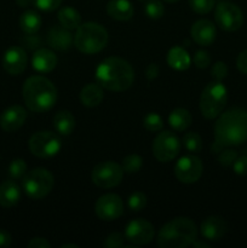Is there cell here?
Returning <instances> with one entry per match:
<instances>
[{
	"label": "cell",
	"mask_w": 247,
	"mask_h": 248,
	"mask_svg": "<svg viewBox=\"0 0 247 248\" xmlns=\"http://www.w3.org/2000/svg\"><path fill=\"white\" fill-rule=\"evenodd\" d=\"M215 140L223 147H236L247 140V111L230 108L218 116L215 124Z\"/></svg>",
	"instance_id": "1"
},
{
	"label": "cell",
	"mask_w": 247,
	"mask_h": 248,
	"mask_svg": "<svg viewBox=\"0 0 247 248\" xmlns=\"http://www.w3.org/2000/svg\"><path fill=\"white\" fill-rule=\"evenodd\" d=\"M96 80L103 89L123 92L130 89L135 80L132 65L120 57H108L96 69Z\"/></svg>",
	"instance_id": "2"
},
{
	"label": "cell",
	"mask_w": 247,
	"mask_h": 248,
	"mask_svg": "<svg viewBox=\"0 0 247 248\" xmlns=\"http://www.w3.org/2000/svg\"><path fill=\"white\" fill-rule=\"evenodd\" d=\"M23 99L29 110L44 113L55 106L57 101V89L47 78L34 75L24 81Z\"/></svg>",
	"instance_id": "3"
},
{
	"label": "cell",
	"mask_w": 247,
	"mask_h": 248,
	"mask_svg": "<svg viewBox=\"0 0 247 248\" xmlns=\"http://www.w3.org/2000/svg\"><path fill=\"white\" fill-rule=\"evenodd\" d=\"M198 237L195 223L186 217L170 220L157 234V246L161 248H185L191 246Z\"/></svg>",
	"instance_id": "4"
},
{
	"label": "cell",
	"mask_w": 247,
	"mask_h": 248,
	"mask_svg": "<svg viewBox=\"0 0 247 248\" xmlns=\"http://www.w3.org/2000/svg\"><path fill=\"white\" fill-rule=\"evenodd\" d=\"M108 31L96 22H86L80 24L74 35V45L85 55L101 52L108 44Z\"/></svg>",
	"instance_id": "5"
},
{
	"label": "cell",
	"mask_w": 247,
	"mask_h": 248,
	"mask_svg": "<svg viewBox=\"0 0 247 248\" xmlns=\"http://www.w3.org/2000/svg\"><path fill=\"white\" fill-rule=\"evenodd\" d=\"M228 101L227 87L222 81H212L200 96V110L206 119H216L223 113Z\"/></svg>",
	"instance_id": "6"
},
{
	"label": "cell",
	"mask_w": 247,
	"mask_h": 248,
	"mask_svg": "<svg viewBox=\"0 0 247 248\" xmlns=\"http://www.w3.org/2000/svg\"><path fill=\"white\" fill-rule=\"evenodd\" d=\"M55 186V178L48 170L38 167L27 172L22 178V188L31 200H40L45 198Z\"/></svg>",
	"instance_id": "7"
},
{
	"label": "cell",
	"mask_w": 247,
	"mask_h": 248,
	"mask_svg": "<svg viewBox=\"0 0 247 248\" xmlns=\"http://www.w3.org/2000/svg\"><path fill=\"white\" fill-rule=\"evenodd\" d=\"M28 147L34 156L47 159L60 153L62 148V140L57 133L51 131H39L31 136L28 142Z\"/></svg>",
	"instance_id": "8"
},
{
	"label": "cell",
	"mask_w": 247,
	"mask_h": 248,
	"mask_svg": "<svg viewBox=\"0 0 247 248\" xmlns=\"http://www.w3.org/2000/svg\"><path fill=\"white\" fill-rule=\"evenodd\" d=\"M153 155L160 162H170L178 156L181 152V140L171 131H162L155 137L152 145Z\"/></svg>",
	"instance_id": "9"
},
{
	"label": "cell",
	"mask_w": 247,
	"mask_h": 248,
	"mask_svg": "<svg viewBox=\"0 0 247 248\" xmlns=\"http://www.w3.org/2000/svg\"><path fill=\"white\" fill-rule=\"evenodd\" d=\"M124 170L121 165L114 161H103L93 167L91 179L94 186L102 189H110L119 186L123 181Z\"/></svg>",
	"instance_id": "10"
},
{
	"label": "cell",
	"mask_w": 247,
	"mask_h": 248,
	"mask_svg": "<svg viewBox=\"0 0 247 248\" xmlns=\"http://www.w3.org/2000/svg\"><path fill=\"white\" fill-rule=\"evenodd\" d=\"M215 18L218 26L227 31H237L244 23V15L240 7L228 1H222L217 5Z\"/></svg>",
	"instance_id": "11"
},
{
	"label": "cell",
	"mask_w": 247,
	"mask_h": 248,
	"mask_svg": "<svg viewBox=\"0 0 247 248\" xmlns=\"http://www.w3.org/2000/svg\"><path fill=\"white\" fill-rule=\"evenodd\" d=\"M202 161L195 155H184L174 166V176L184 184L195 183L202 176Z\"/></svg>",
	"instance_id": "12"
},
{
	"label": "cell",
	"mask_w": 247,
	"mask_h": 248,
	"mask_svg": "<svg viewBox=\"0 0 247 248\" xmlns=\"http://www.w3.org/2000/svg\"><path fill=\"white\" fill-rule=\"evenodd\" d=\"M94 212L101 220L113 222L124 213V202L116 194H104L96 201Z\"/></svg>",
	"instance_id": "13"
},
{
	"label": "cell",
	"mask_w": 247,
	"mask_h": 248,
	"mask_svg": "<svg viewBox=\"0 0 247 248\" xmlns=\"http://www.w3.org/2000/svg\"><path fill=\"white\" fill-rule=\"evenodd\" d=\"M155 230L152 223L148 220L137 218L131 220L125 229V237L133 246L148 245L154 239Z\"/></svg>",
	"instance_id": "14"
},
{
	"label": "cell",
	"mask_w": 247,
	"mask_h": 248,
	"mask_svg": "<svg viewBox=\"0 0 247 248\" xmlns=\"http://www.w3.org/2000/svg\"><path fill=\"white\" fill-rule=\"evenodd\" d=\"M28 63V57H27L26 51L19 46H12L2 57V67L9 74L19 75L24 72Z\"/></svg>",
	"instance_id": "15"
},
{
	"label": "cell",
	"mask_w": 247,
	"mask_h": 248,
	"mask_svg": "<svg viewBox=\"0 0 247 248\" xmlns=\"http://www.w3.org/2000/svg\"><path fill=\"white\" fill-rule=\"evenodd\" d=\"M27 111L22 106H11L0 115V127L6 132L19 130L26 123Z\"/></svg>",
	"instance_id": "16"
},
{
	"label": "cell",
	"mask_w": 247,
	"mask_h": 248,
	"mask_svg": "<svg viewBox=\"0 0 247 248\" xmlns=\"http://www.w3.org/2000/svg\"><path fill=\"white\" fill-rule=\"evenodd\" d=\"M190 35L198 45L208 46L215 41L217 29L208 19H199L191 26Z\"/></svg>",
	"instance_id": "17"
},
{
	"label": "cell",
	"mask_w": 247,
	"mask_h": 248,
	"mask_svg": "<svg viewBox=\"0 0 247 248\" xmlns=\"http://www.w3.org/2000/svg\"><path fill=\"white\" fill-rule=\"evenodd\" d=\"M200 232L201 235L208 241H218L227 232V223L222 217L211 216L201 223Z\"/></svg>",
	"instance_id": "18"
},
{
	"label": "cell",
	"mask_w": 247,
	"mask_h": 248,
	"mask_svg": "<svg viewBox=\"0 0 247 248\" xmlns=\"http://www.w3.org/2000/svg\"><path fill=\"white\" fill-rule=\"evenodd\" d=\"M74 38L70 34L69 29L63 26H53L48 31L47 43L52 48L58 51H65L72 46Z\"/></svg>",
	"instance_id": "19"
},
{
	"label": "cell",
	"mask_w": 247,
	"mask_h": 248,
	"mask_svg": "<svg viewBox=\"0 0 247 248\" xmlns=\"http://www.w3.org/2000/svg\"><path fill=\"white\" fill-rule=\"evenodd\" d=\"M33 68L39 73H50L57 65V56L50 48H38L31 58Z\"/></svg>",
	"instance_id": "20"
},
{
	"label": "cell",
	"mask_w": 247,
	"mask_h": 248,
	"mask_svg": "<svg viewBox=\"0 0 247 248\" xmlns=\"http://www.w3.org/2000/svg\"><path fill=\"white\" fill-rule=\"evenodd\" d=\"M21 189L15 181H6L0 184V206L14 207L19 202Z\"/></svg>",
	"instance_id": "21"
},
{
	"label": "cell",
	"mask_w": 247,
	"mask_h": 248,
	"mask_svg": "<svg viewBox=\"0 0 247 248\" xmlns=\"http://www.w3.org/2000/svg\"><path fill=\"white\" fill-rule=\"evenodd\" d=\"M107 14L116 21H128L133 16V6L128 0H110L107 4Z\"/></svg>",
	"instance_id": "22"
},
{
	"label": "cell",
	"mask_w": 247,
	"mask_h": 248,
	"mask_svg": "<svg viewBox=\"0 0 247 248\" xmlns=\"http://www.w3.org/2000/svg\"><path fill=\"white\" fill-rule=\"evenodd\" d=\"M103 87L98 84V82H91L87 84L86 86L82 87L81 92H80V101L84 106L90 107H97L102 101H103Z\"/></svg>",
	"instance_id": "23"
},
{
	"label": "cell",
	"mask_w": 247,
	"mask_h": 248,
	"mask_svg": "<svg viewBox=\"0 0 247 248\" xmlns=\"http://www.w3.org/2000/svg\"><path fill=\"white\" fill-rule=\"evenodd\" d=\"M167 63L176 70H186L190 67V56L183 47L174 46L167 53Z\"/></svg>",
	"instance_id": "24"
},
{
	"label": "cell",
	"mask_w": 247,
	"mask_h": 248,
	"mask_svg": "<svg viewBox=\"0 0 247 248\" xmlns=\"http://www.w3.org/2000/svg\"><path fill=\"white\" fill-rule=\"evenodd\" d=\"M193 123V116L190 111L184 108H177L170 113L169 124L177 132H183Z\"/></svg>",
	"instance_id": "25"
},
{
	"label": "cell",
	"mask_w": 247,
	"mask_h": 248,
	"mask_svg": "<svg viewBox=\"0 0 247 248\" xmlns=\"http://www.w3.org/2000/svg\"><path fill=\"white\" fill-rule=\"evenodd\" d=\"M53 126L58 135L69 136L75 128V118L67 110L58 111L53 118Z\"/></svg>",
	"instance_id": "26"
},
{
	"label": "cell",
	"mask_w": 247,
	"mask_h": 248,
	"mask_svg": "<svg viewBox=\"0 0 247 248\" xmlns=\"http://www.w3.org/2000/svg\"><path fill=\"white\" fill-rule=\"evenodd\" d=\"M19 27L24 34H36L41 27L40 15L33 10H27L19 17Z\"/></svg>",
	"instance_id": "27"
},
{
	"label": "cell",
	"mask_w": 247,
	"mask_h": 248,
	"mask_svg": "<svg viewBox=\"0 0 247 248\" xmlns=\"http://www.w3.org/2000/svg\"><path fill=\"white\" fill-rule=\"evenodd\" d=\"M58 21H60L61 26L64 28L69 29H77V27L81 24V16H80L79 11L70 6H64L58 11Z\"/></svg>",
	"instance_id": "28"
},
{
	"label": "cell",
	"mask_w": 247,
	"mask_h": 248,
	"mask_svg": "<svg viewBox=\"0 0 247 248\" xmlns=\"http://www.w3.org/2000/svg\"><path fill=\"white\" fill-rule=\"evenodd\" d=\"M182 144L188 152L194 153V154H198L202 149V140L195 132H186L182 138Z\"/></svg>",
	"instance_id": "29"
},
{
	"label": "cell",
	"mask_w": 247,
	"mask_h": 248,
	"mask_svg": "<svg viewBox=\"0 0 247 248\" xmlns=\"http://www.w3.org/2000/svg\"><path fill=\"white\" fill-rule=\"evenodd\" d=\"M143 165V159L137 154H131L124 157L123 162H121V167L124 170V173H137L140 170Z\"/></svg>",
	"instance_id": "30"
},
{
	"label": "cell",
	"mask_w": 247,
	"mask_h": 248,
	"mask_svg": "<svg viewBox=\"0 0 247 248\" xmlns=\"http://www.w3.org/2000/svg\"><path fill=\"white\" fill-rule=\"evenodd\" d=\"M144 11L149 18L159 19L164 16V5L160 0H147L144 4Z\"/></svg>",
	"instance_id": "31"
},
{
	"label": "cell",
	"mask_w": 247,
	"mask_h": 248,
	"mask_svg": "<svg viewBox=\"0 0 247 248\" xmlns=\"http://www.w3.org/2000/svg\"><path fill=\"white\" fill-rule=\"evenodd\" d=\"M143 125H144L145 130L150 131V132H159L164 127V120L157 113H149L145 115Z\"/></svg>",
	"instance_id": "32"
},
{
	"label": "cell",
	"mask_w": 247,
	"mask_h": 248,
	"mask_svg": "<svg viewBox=\"0 0 247 248\" xmlns=\"http://www.w3.org/2000/svg\"><path fill=\"white\" fill-rule=\"evenodd\" d=\"M27 173V164L23 159H14L9 166V174L12 179L23 178Z\"/></svg>",
	"instance_id": "33"
},
{
	"label": "cell",
	"mask_w": 247,
	"mask_h": 248,
	"mask_svg": "<svg viewBox=\"0 0 247 248\" xmlns=\"http://www.w3.org/2000/svg\"><path fill=\"white\" fill-rule=\"evenodd\" d=\"M127 203L130 210L138 212V211H142L147 206V196L142 191H135L130 195Z\"/></svg>",
	"instance_id": "34"
},
{
	"label": "cell",
	"mask_w": 247,
	"mask_h": 248,
	"mask_svg": "<svg viewBox=\"0 0 247 248\" xmlns=\"http://www.w3.org/2000/svg\"><path fill=\"white\" fill-rule=\"evenodd\" d=\"M189 5L196 14L205 15L213 9L215 0H189Z\"/></svg>",
	"instance_id": "35"
},
{
	"label": "cell",
	"mask_w": 247,
	"mask_h": 248,
	"mask_svg": "<svg viewBox=\"0 0 247 248\" xmlns=\"http://www.w3.org/2000/svg\"><path fill=\"white\" fill-rule=\"evenodd\" d=\"M125 234L121 232H113L109 235L104 241V247L108 248H119V247H125Z\"/></svg>",
	"instance_id": "36"
},
{
	"label": "cell",
	"mask_w": 247,
	"mask_h": 248,
	"mask_svg": "<svg viewBox=\"0 0 247 248\" xmlns=\"http://www.w3.org/2000/svg\"><path fill=\"white\" fill-rule=\"evenodd\" d=\"M211 75L215 81H223L228 75V67L224 62H217L211 68Z\"/></svg>",
	"instance_id": "37"
},
{
	"label": "cell",
	"mask_w": 247,
	"mask_h": 248,
	"mask_svg": "<svg viewBox=\"0 0 247 248\" xmlns=\"http://www.w3.org/2000/svg\"><path fill=\"white\" fill-rule=\"evenodd\" d=\"M237 159V153L232 149H223L222 152L218 154V161L222 166H230L234 164L235 160Z\"/></svg>",
	"instance_id": "38"
},
{
	"label": "cell",
	"mask_w": 247,
	"mask_h": 248,
	"mask_svg": "<svg viewBox=\"0 0 247 248\" xmlns=\"http://www.w3.org/2000/svg\"><path fill=\"white\" fill-rule=\"evenodd\" d=\"M194 64L196 65L198 68H201V69H205L207 68L208 65L211 64V56L207 51L205 50H200L194 55L193 58Z\"/></svg>",
	"instance_id": "39"
},
{
	"label": "cell",
	"mask_w": 247,
	"mask_h": 248,
	"mask_svg": "<svg viewBox=\"0 0 247 248\" xmlns=\"http://www.w3.org/2000/svg\"><path fill=\"white\" fill-rule=\"evenodd\" d=\"M35 6L41 11L51 12L55 11L62 4V0H33Z\"/></svg>",
	"instance_id": "40"
},
{
	"label": "cell",
	"mask_w": 247,
	"mask_h": 248,
	"mask_svg": "<svg viewBox=\"0 0 247 248\" xmlns=\"http://www.w3.org/2000/svg\"><path fill=\"white\" fill-rule=\"evenodd\" d=\"M232 169L234 172L239 176H246L247 174V156H237V159L235 160L234 164H232Z\"/></svg>",
	"instance_id": "41"
},
{
	"label": "cell",
	"mask_w": 247,
	"mask_h": 248,
	"mask_svg": "<svg viewBox=\"0 0 247 248\" xmlns=\"http://www.w3.org/2000/svg\"><path fill=\"white\" fill-rule=\"evenodd\" d=\"M236 67L242 74L247 75V50H244L240 52V55L236 58Z\"/></svg>",
	"instance_id": "42"
},
{
	"label": "cell",
	"mask_w": 247,
	"mask_h": 248,
	"mask_svg": "<svg viewBox=\"0 0 247 248\" xmlns=\"http://www.w3.org/2000/svg\"><path fill=\"white\" fill-rule=\"evenodd\" d=\"M29 248H50L51 244L44 237H34L29 241L28 244Z\"/></svg>",
	"instance_id": "43"
},
{
	"label": "cell",
	"mask_w": 247,
	"mask_h": 248,
	"mask_svg": "<svg viewBox=\"0 0 247 248\" xmlns=\"http://www.w3.org/2000/svg\"><path fill=\"white\" fill-rule=\"evenodd\" d=\"M157 74H159V67H157L156 63H152V64L148 65L147 69H145V77H147V79L149 80V81L156 79Z\"/></svg>",
	"instance_id": "44"
},
{
	"label": "cell",
	"mask_w": 247,
	"mask_h": 248,
	"mask_svg": "<svg viewBox=\"0 0 247 248\" xmlns=\"http://www.w3.org/2000/svg\"><path fill=\"white\" fill-rule=\"evenodd\" d=\"M11 245V235L4 229H0V248L9 247Z\"/></svg>",
	"instance_id": "45"
},
{
	"label": "cell",
	"mask_w": 247,
	"mask_h": 248,
	"mask_svg": "<svg viewBox=\"0 0 247 248\" xmlns=\"http://www.w3.org/2000/svg\"><path fill=\"white\" fill-rule=\"evenodd\" d=\"M191 246H193V247H195V248H200V247H205V248H208V247H210V245H208V244H206V242H203V241H200V240H198V239H196L195 241H194L193 244H191Z\"/></svg>",
	"instance_id": "46"
},
{
	"label": "cell",
	"mask_w": 247,
	"mask_h": 248,
	"mask_svg": "<svg viewBox=\"0 0 247 248\" xmlns=\"http://www.w3.org/2000/svg\"><path fill=\"white\" fill-rule=\"evenodd\" d=\"M16 1L21 7H26L28 6V5H31V2H33V0H16Z\"/></svg>",
	"instance_id": "47"
},
{
	"label": "cell",
	"mask_w": 247,
	"mask_h": 248,
	"mask_svg": "<svg viewBox=\"0 0 247 248\" xmlns=\"http://www.w3.org/2000/svg\"><path fill=\"white\" fill-rule=\"evenodd\" d=\"M65 247H75V248H77V245H74V244H72V245H63V246H62V248H65Z\"/></svg>",
	"instance_id": "48"
},
{
	"label": "cell",
	"mask_w": 247,
	"mask_h": 248,
	"mask_svg": "<svg viewBox=\"0 0 247 248\" xmlns=\"http://www.w3.org/2000/svg\"><path fill=\"white\" fill-rule=\"evenodd\" d=\"M164 1H166V2H177V1H179V0H164Z\"/></svg>",
	"instance_id": "49"
},
{
	"label": "cell",
	"mask_w": 247,
	"mask_h": 248,
	"mask_svg": "<svg viewBox=\"0 0 247 248\" xmlns=\"http://www.w3.org/2000/svg\"><path fill=\"white\" fill-rule=\"evenodd\" d=\"M225 1H227V0H225Z\"/></svg>",
	"instance_id": "50"
}]
</instances>
